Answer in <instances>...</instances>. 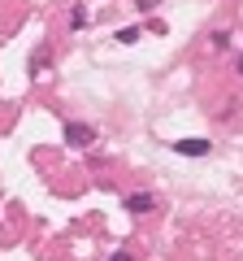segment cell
Returning <instances> with one entry per match:
<instances>
[{
  "instance_id": "1",
  "label": "cell",
  "mask_w": 243,
  "mask_h": 261,
  "mask_svg": "<svg viewBox=\"0 0 243 261\" xmlns=\"http://www.w3.org/2000/svg\"><path fill=\"white\" fill-rule=\"evenodd\" d=\"M66 140L74 144V148H92L96 144V126H87V122H66Z\"/></svg>"
},
{
  "instance_id": "2",
  "label": "cell",
  "mask_w": 243,
  "mask_h": 261,
  "mask_svg": "<svg viewBox=\"0 0 243 261\" xmlns=\"http://www.w3.org/2000/svg\"><path fill=\"white\" fill-rule=\"evenodd\" d=\"M126 209H131V214H152V209H157V196L152 192H131L126 196Z\"/></svg>"
},
{
  "instance_id": "3",
  "label": "cell",
  "mask_w": 243,
  "mask_h": 261,
  "mask_svg": "<svg viewBox=\"0 0 243 261\" xmlns=\"http://www.w3.org/2000/svg\"><path fill=\"white\" fill-rule=\"evenodd\" d=\"M174 152H183V157H204L208 140H174Z\"/></svg>"
},
{
  "instance_id": "4",
  "label": "cell",
  "mask_w": 243,
  "mask_h": 261,
  "mask_svg": "<svg viewBox=\"0 0 243 261\" xmlns=\"http://www.w3.org/2000/svg\"><path fill=\"white\" fill-rule=\"evenodd\" d=\"M44 65H48V53H44V48H39V53L31 57V74H44Z\"/></svg>"
},
{
  "instance_id": "5",
  "label": "cell",
  "mask_w": 243,
  "mask_h": 261,
  "mask_svg": "<svg viewBox=\"0 0 243 261\" xmlns=\"http://www.w3.org/2000/svg\"><path fill=\"white\" fill-rule=\"evenodd\" d=\"M139 35H143V31H139V27H126V31H122V35H117V39H122V44H135V39H139Z\"/></svg>"
},
{
  "instance_id": "6",
  "label": "cell",
  "mask_w": 243,
  "mask_h": 261,
  "mask_svg": "<svg viewBox=\"0 0 243 261\" xmlns=\"http://www.w3.org/2000/svg\"><path fill=\"white\" fill-rule=\"evenodd\" d=\"M135 5H139L143 13H152V9H157V5H161V0H135Z\"/></svg>"
},
{
  "instance_id": "7",
  "label": "cell",
  "mask_w": 243,
  "mask_h": 261,
  "mask_svg": "<svg viewBox=\"0 0 243 261\" xmlns=\"http://www.w3.org/2000/svg\"><path fill=\"white\" fill-rule=\"evenodd\" d=\"M109 261H135V257H131V252H113Z\"/></svg>"
},
{
  "instance_id": "8",
  "label": "cell",
  "mask_w": 243,
  "mask_h": 261,
  "mask_svg": "<svg viewBox=\"0 0 243 261\" xmlns=\"http://www.w3.org/2000/svg\"><path fill=\"white\" fill-rule=\"evenodd\" d=\"M239 74H243V57H239Z\"/></svg>"
}]
</instances>
